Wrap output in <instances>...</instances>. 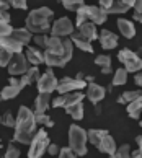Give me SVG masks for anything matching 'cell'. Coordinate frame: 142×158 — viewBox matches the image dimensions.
I'll use <instances>...</instances> for the list:
<instances>
[{"label": "cell", "instance_id": "1", "mask_svg": "<svg viewBox=\"0 0 142 158\" xmlns=\"http://www.w3.org/2000/svg\"><path fill=\"white\" fill-rule=\"evenodd\" d=\"M74 43L70 38H54L49 36L47 48L44 51V64L47 67H61L64 69L67 64L72 60L74 56Z\"/></svg>", "mask_w": 142, "mask_h": 158}, {"label": "cell", "instance_id": "2", "mask_svg": "<svg viewBox=\"0 0 142 158\" xmlns=\"http://www.w3.org/2000/svg\"><path fill=\"white\" fill-rule=\"evenodd\" d=\"M36 126H38V121H36L34 111L29 109L28 106H20L18 114H16V126H15V132H13V140L16 143H21V145H29L38 132Z\"/></svg>", "mask_w": 142, "mask_h": 158}, {"label": "cell", "instance_id": "3", "mask_svg": "<svg viewBox=\"0 0 142 158\" xmlns=\"http://www.w3.org/2000/svg\"><path fill=\"white\" fill-rule=\"evenodd\" d=\"M52 16L54 11L49 7H39L29 11V15L26 16L25 28L28 31H31L34 36L36 34H46L51 33L52 30Z\"/></svg>", "mask_w": 142, "mask_h": 158}, {"label": "cell", "instance_id": "4", "mask_svg": "<svg viewBox=\"0 0 142 158\" xmlns=\"http://www.w3.org/2000/svg\"><path fill=\"white\" fill-rule=\"evenodd\" d=\"M87 142H88V132L82 129L79 124H72L69 127V148L77 156L87 155Z\"/></svg>", "mask_w": 142, "mask_h": 158}, {"label": "cell", "instance_id": "5", "mask_svg": "<svg viewBox=\"0 0 142 158\" xmlns=\"http://www.w3.org/2000/svg\"><path fill=\"white\" fill-rule=\"evenodd\" d=\"M51 145V140H49V135H47V132L43 129H39L36 132V135L34 139L31 140V143H29V148H28V158H43V155L47 152Z\"/></svg>", "mask_w": 142, "mask_h": 158}, {"label": "cell", "instance_id": "6", "mask_svg": "<svg viewBox=\"0 0 142 158\" xmlns=\"http://www.w3.org/2000/svg\"><path fill=\"white\" fill-rule=\"evenodd\" d=\"M118 60L123 64V67L129 73H137L142 70V59L137 56V52H134L127 48H124L118 52Z\"/></svg>", "mask_w": 142, "mask_h": 158}, {"label": "cell", "instance_id": "7", "mask_svg": "<svg viewBox=\"0 0 142 158\" xmlns=\"http://www.w3.org/2000/svg\"><path fill=\"white\" fill-rule=\"evenodd\" d=\"M75 33V26L72 20L69 16H62V18H57L54 23H52V30H51V36L54 38H70Z\"/></svg>", "mask_w": 142, "mask_h": 158}, {"label": "cell", "instance_id": "8", "mask_svg": "<svg viewBox=\"0 0 142 158\" xmlns=\"http://www.w3.org/2000/svg\"><path fill=\"white\" fill-rule=\"evenodd\" d=\"M36 86H38V91L39 93H54L57 91V86H59V80L56 78V73L52 67H47L46 72L39 77V80L36 81Z\"/></svg>", "mask_w": 142, "mask_h": 158}, {"label": "cell", "instance_id": "9", "mask_svg": "<svg viewBox=\"0 0 142 158\" xmlns=\"http://www.w3.org/2000/svg\"><path fill=\"white\" fill-rule=\"evenodd\" d=\"M88 86L85 80H77L72 77H64L62 80H59V86H57V93L59 95H67V93H74V91H80L82 88Z\"/></svg>", "mask_w": 142, "mask_h": 158}, {"label": "cell", "instance_id": "10", "mask_svg": "<svg viewBox=\"0 0 142 158\" xmlns=\"http://www.w3.org/2000/svg\"><path fill=\"white\" fill-rule=\"evenodd\" d=\"M29 69H31L29 67V62L26 59L25 52H23V54H16L13 57V60H11V64L8 65L7 70H8V73L11 77H23Z\"/></svg>", "mask_w": 142, "mask_h": 158}, {"label": "cell", "instance_id": "11", "mask_svg": "<svg viewBox=\"0 0 142 158\" xmlns=\"http://www.w3.org/2000/svg\"><path fill=\"white\" fill-rule=\"evenodd\" d=\"M87 13H88V21L95 25H103L108 18V11H105L100 5H87Z\"/></svg>", "mask_w": 142, "mask_h": 158}, {"label": "cell", "instance_id": "12", "mask_svg": "<svg viewBox=\"0 0 142 158\" xmlns=\"http://www.w3.org/2000/svg\"><path fill=\"white\" fill-rule=\"evenodd\" d=\"M85 95H87L88 101H90L92 104H98V103L106 96V88H103L101 85H97V83L93 81V83H88Z\"/></svg>", "mask_w": 142, "mask_h": 158}, {"label": "cell", "instance_id": "13", "mask_svg": "<svg viewBox=\"0 0 142 158\" xmlns=\"http://www.w3.org/2000/svg\"><path fill=\"white\" fill-rule=\"evenodd\" d=\"M52 104V98H51V93H39L34 99V114H46L47 108H51Z\"/></svg>", "mask_w": 142, "mask_h": 158}, {"label": "cell", "instance_id": "14", "mask_svg": "<svg viewBox=\"0 0 142 158\" xmlns=\"http://www.w3.org/2000/svg\"><path fill=\"white\" fill-rule=\"evenodd\" d=\"M10 39L16 41V43H20L21 46H25V48H28L29 46V41H33L34 34L31 31H28L26 28H15V31L8 36Z\"/></svg>", "mask_w": 142, "mask_h": 158}, {"label": "cell", "instance_id": "15", "mask_svg": "<svg viewBox=\"0 0 142 158\" xmlns=\"http://www.w3.org/2000/svg\"><path fill=\"white\" fill-rule=\"evenodd\" d=\"M100 44H101V48L106 49V51H111V49H114L118 48V36L114 33H111L108 30H101L100 31Z\"/></svg>", "mask_w": 142, "mask_h": 158}, {"label": "cell", "instance_id": "16", "mask_svg": "<svg viewBox=\"0 0 142 158\" xmlns=\"http://www.w3.org/2000/svg\"><path fill=\"white\" fill-rule=\"evenodd\" d=\"M25 56H26L28 62L31 64L33 67H38V65H41V64H44V52L39 48L28 46V48L25 49Z\"/></svg>", "mask_w": 142, "mask_h": 158}, {"label": "cell", "instance_id": "17", "mask_svg": "<svg viewBox=\"0 0 142 158\" xmlns=\"http://www.w3.org/2000/svg\"><path fill=\"white\" fill-rule=\"evenodd\" d=\"M80 34L84 39H87V41H95V39H98L100 38V34H98V30H97V25L95 23H92V21H87V23H84L80 28H79V31H77Z\"/></svg>", "mask_w": 142, "mask_h": 158}, {"label": "cell", "instance_id": "18", "mask_svg": "<svg viewBox=\"0 0 142 158\" xmlns=\"http://www.w3.org/2000/svg\"><path fill=\"white\" fill-rule=\"evenodd\" d=\"M134 5L136 0H114L113 7L108 10V15H123L131 8H134Z\"/></svg>", "mask_w": 142, "mask_h": 158}, {"label": "cell", "instance_id": "19", "mask_svg": "<svg viewBox=\"0 0 142 158\" xmlns=\"http://www.w3.org/2000/svg\"><path fill=\"white\" fill-rule=\"evenodd\" d=\"M118 28H119L121 34L126 39H132L136 36V28H134V23L131 20H126V18H118Z\"/></svg>", "mask_w": 142, "mask_h": 158}, {"label": "cell", "instance_id": "20", "mask_svg": "<svg viewBox=\"0 0 142 158\" xmlns=\"http://www.w3.org/2000/svg\"><path fill=\"white\" fill-rule=\"evenodd\" d=\"M101 153H106V155H114L116 153V150H118V145H116V140L111 137V135H106L103 140H101V143L97 147Z\"/></svg>", "mask_w": 142, "mask_h": 158}, {"label": "cell", "instance_id": "21", "mask_svg": "<svg viewBox=\"0 0 142 158\" xmlns=\"http://www.w3.org/2000/svg\"><path fill=\"white\" fill-rule=\"evenodd\" d=\"M87 132H88V142L92 145H95V147H98L101 143V140L106 135H110V132L106 129H88Z\"/></svg>", "mask_w": 142, "mask_h": 158}, {"label": "cell", "instance_id": "22", "mask_svg": "<svg viewBox=\"0 0 142 158\" xmlns=\"http://www.w3.org/2000/svg\"><path fill=\"white\" fill-rule=\"evenodd\" d=\"M70 39H72V43H74L75 48H79L82 52H90V54L93 52V46H92V43H90V41H87V39H84L77 31L72 34V36H70Z\"/></svg>", "mask_w": 142, "mask_h": 158}, {"label": "cell", "instance_id": "23", "mask_svg": "<svg viewBox=\"0 0 142 158\" xmlns=\"http://www.w3.org/2000/svg\"><path fill=\"white\" fill-rule=\"evenodd\" d=\"M0 48H5V49L11 51L15 56L16 54H23V49H26L25 46H21L20 43H16V41L10 39V38H0Z\"/></svg>", "mask_w": 142, "mask_h": 158}, {"label": "cell", "instance_id": "24", "mask_svg": "<svg viewBox=\"0 0 142 158\" xmlns=\"http://www.w3.org/2000/svg\"><path fill=\"white\" fill-rule=\"evenodd\" d=\"M95 64L98 67H101V73L103 75H110L113 72V67H111V57L108 54H100L95 57Z\"/></svg>", "mask_w": 142, "mask_h": 158}, {"label": "cell", "instance_id": "25", "mask_svg": "<svg viewBox=\"0 0 142 158\" xmlns=\"http://www.w3.org/2000/svg\"><path fill=\"white\" fill-rule=\"evenodd\" d=\"M39 77H41V73H39V69L38 67H31L28 70V72L23 75V77H20V81H21V86L25 88V86H28V85H31L33 81H38L39 80Z\"/></svg>", "mask_w": 142, "mask_h": 158}, {"label": "cell", "instance_id": "26", "mask_svg": "<svg viewBox=\"0 0 142 158\" xmlns=\"http://www.w3.org/2000/svg\"><path fill=\"white\" fill-rule=\"evenodd\" d=\"M21 85H7L5 88L2 90V95H0V98H2V101H8V99H13L16 98L21 93Z\"/></svg>", "mask_w": 142, "mask_h": 158}, {"label": "cell", "instance_id": "27", "mask_svg": "<svg viewBox=\"0 0 142 158\" xmlns=\"http://www.w3.org/2000/svg\"><path fill=\"white\" fill-rule=\"evenodd\" d=\"M126 111H127L129 118H132V119H139V118H140V113H142V96H140V98H137L136 101L129 103L127 106H126Z\"/></svg>", "mask_w": 142, "mask_h": 158}, {"label": "cell", "instance_id": "28", "mask_svg": "<svg viewBox=\"0 0 142 158\" xmlns=\"http://www.w3.org/2000/svg\"><path fill=\"white\" fill-rule=\"evenodd\" d=\"M142 96V90H134V91H124L123 95L118 98V103L119 104H127L129 103H132V101H136L137 98H140Z\"/></svg>", "mask_w": 142, "mask_h": 158}, {"label": "cell", "instance_id": "29", "mask_svg": "<svg viewBox=\"0 0 142 158\" xmlns=\"http://www.w3.org/2000/svg\"><path fill=\"white\" fill-rule=\"evenodd\" d=\"M127 70L124 69V67H119L114 72V77L113 80H111V85L113 86H121V85H126V81H127Z\"/></svg>", "mask_w": 142, "mask_h": 158}, {"label": "cell", "instance_id": "30", "mask_svg": "<svg viewBox=\"0 0 142 158\" xmlns=\"http://www.w3.org/2000/svg\"><path fill=\"white\" fill-rule=\"evenodd\" d=\"M66 113L72 119L82 121L84 119V103H79V104H74V106H70V108H66Z\"/></svg>", "mask_w": 142, "mask_h": 158}, {"label": "cell", "instance_id": "31", "mask_svg": "<svg viewBox=\"0 0 142 158\" xmlns=\"http://www.w3.org/2000/svg\"><path fill=\"white\" fill-rule=\"evenodd\" d=\"M85 2L84 0H62V7L66 8V10H69V11H79V10H82L85 7Z\"/></svg>", "mask_w": 142, "mask_h": 158}, {"label": "cell", "instance_id": "32", "mask_svg": "<svg viewBox=\"0 0 142 158\" xmlns=\"http://www.w3.org/2000/svg\"><path fill=\"white\" fill-rule=\"evenodd\" d=\"M13 57H15V54L11 51L5 49V48H0V65L2 67L8 69V65L11 64V60H13Z\"/></svg>", "mask_w": 142, "mask_h": 158}, {"label": "cell", "instance_id": "33", "mask_svg": "<svg viewBox=\"0 0 142 158\" xmlns=\"http://www.w3.org/2000/svg\"><path fill=\"white\" fill-rule=\"evenodd\" d=\"M111 158H131V145L123 143L121 147H118L116 153L111 155Z\"/></svg>", "mask_w": 142, "mask_h": 158}, {"label": "cell", "instance_id": "34", "mask_svg": "<svg viewBox=\"0 0 142 158\" xmlns=\"http://www.w3.org/2000/svg\"><path fill=\"white\" fill-rule=\"evenodd\" d=\"M88 21V13H87V5L82 10H79L77 11V16H75V25H77V28H80L84 23H87Z\"/></svg>", "mask_w": 142, "mask_h": 158}, {"label": "cell", "instance_id": "35", "mask_svg": "<svg viewBox=\"0 0 142 158\" xmlns=\"http://www.w3.org/2000/svg\"><path fill=\"white\" fill-rule=\"evenodd\" d=\"M0 122H2V126H5V127H13L15 129V126H16V119L13 118V114H11L10 111H7V113L2 116Z\"/></svg>", "mask_w": 142, "mask_h": 158}, {"label": "cell", "instance_id": "36", "mask_svg": "<svg viewBox=\"0 0 142 158\" xmlns=\"http://www.w3.org/2000/svg\"><path fill=\"white\" fill-rule=\"evenodd\" d=\"M36 121H38V124H41L43 127H54V121H52V118L47 114H36Z\"/></svg>", "mask_w": 142, "mask_h": 158}, {"label": "cell", "instance_id": "37", "mask_svg": "<svg viewBox=\"0 0 142 158\" xmlns=\"http://www.w3.org/2000/svg\"><path fill=\"white\" fill-rule=\"evenodd\" d=\"M20 155H21L20 148H18V147H15L13 143H10L8 147H7V152H5L3 158H20Z\"/></svg>", "mask_w": 142, "mask_h": 158}, {"label": "cell", "instance_id": "38", "mask_svg": "<svg viewBox=\"0 0 142 158\" xmlns=\"http://www.w3.org/2000/svg\"><path fill=\"white\" fill-rule=\"evenodd\" d=\"M33 41H34V44H36V48H43V49L46 51L49 36H46V34H36V36L33 38Z\"/></svg>", "mask_w": 142, "mask_h": 158}, {"label": "cell", "instance_id": "39", "mask_svg": "<svg viewBox=\"0 0 142 158\" xmlns=\"http://www.w3.org/2000/svg\"><path fill=\"white\" fill-rule=\"evenodd\" d=\"M13 31L15 28H11L10 23H0V38H8Z\"/></svg>", "mask_w": 142, "mask_h": 158}, {"label": "cell", "instance_id": "40", "mask_svg": "<svg viewBox=\"0 0 142 158\" xmlns=\"http://www.w3.org/2000/svg\"><path fill=\"white\" fill-rule=\"evenodd\" d=\"M57 158H79V156H77L69 147H64V148H61V153L57 155Z\"/></svg>", "mask_w": 142, "mask_h": 158}, {"label": "cell", "instance_id": "41", "mask_svg": "<svg viewBox=\"0 0 142 158\" xmlns=\"http://www.w3.org/2000/svg\"><path fill=\"white\" fill-rule=\"evenodd\" d=\"M10 3H11V7L16 8V10H26L28 8L26 0H10Z\"/></svg>", "mask_w": 142, "mask_h": 158}, {"label": "cell", "instance_id": "42", "mask_svg": "<svg viewBox=\"0 0 142 158\" xmlns=\"http://www.w3.org/2000/svg\"><path fill=\"white\" fill-rule=\"evenodd\" d=\"M47 153H49L51 156H56V155L61 153V148H59V145L51 143V145H49V148H47Z\"/></svg>", "mask_w": 142, "mask_h": 158}, {"label": "cell", "instance_id": "43", "mask_svg": "<svg viewBox=\"0 0 142 158\" xmlns=\"http://www.w3.org/2000/svg\"><path fill=\"white\" fill-rule=\"evenodd\" d=\"M113 2L114 0H100V7H101L105 11H108L111 7H113Z\"/></svg>", "mask_w": 142, "mask_h": 158}, {"label": "cell", "instance_id": "44", "mask_svg": "<svg viewBox=\"0 0 142 158\" xmlns=\"http://www.w3.org/2000/svg\"><path fill=\"white\" fill-rule=\"evenodd\" d=\"M0 23H10V13L8 11H0Z\"/></svg>", "mask_w": 142, "mask_h": 158}, {"label": "cell", "instance_id": "45", "mask_svg": "<svg viewBox=\"0 0 142 158\" xmlns=\"http://www.w3.org/2000/svg\"><path fill=\"white\" fill-rule=\"evenodd\" d=\"M10 7H11L10 0H2V2H0V11H8Z\"/></svg>", "mask_w": 142, "mask_h": 158}, {"label": "cell", "instance_id": "46", "mask_svg": "<svg viewBox=\"0 0 142 158\" xmlns=\"http://www.w3.org/2000/svg\"><path fill=\"white\" fill-rule=\"evenodd\" d=\"M134 13H142V0H136V5H134Z\"/></svg>", "mask_w": 142, "mask_h": 158}, {"label": "cell", "instance_id": "47", "mask_svg": "<svg viewBox=\"0 0 142 158\" xmlns=\"http://www.w3.org/2000/svg\"><path fill=\"white\" fill-rule=\"evenodd\" d=\"M134 81H136V83H137V85L140 86V88H142V70L134 75Z\"/></svg>", "mask_w": 142, "mask_h": 158}, {"label": "cell", "instance_id": "48", "mask_svg": "<svg viewBox=\"0 0 142 158\" xmlns=\"http://www.w3.org/2000/svg\"><path fill=\"white\" fill-rule=\"evenodd\" d=\"M131 158H142V152L137 148V150H134L131 152Z\"/></svg>", "mask_w": 142, "mask_h": 158}, {"label": "cell", "instance_id": "49", "mask_svg": "<svg viewBox=\"0 0 142 158\" xmlns=\"http://www.w3.org/2000/svg\"><path fill=\"white\" fill-rule=\"evenodd\" d=\"M134 21H137V23H142V13H134Z\"/></svg>", "mask_w": 142, "mask_h": 158}, {"label": "cell", "instance_id": "50", "mask_svg": "<svg viewBox=\"0 0 142 158\" xmlns=\"http://www.w3.org/2000/svg\"><path fill=\"white\" fill-rule=\"evenodd\" d=\"M136 142H137V145H139V150L142 152V135H137V139H136Z\"/></svg>", "mask_w": 142, "mask_h": 158}, {"label": "cell", "instance_id": "51", "mask_svg": "<svg viewBox=\"0 0 142 158\" xmlns=\"http://www.w3.org/2000/svg\"><path fill=\"white\" fill-rule=\"evenodd\" d=\"M95 114H101V106L100 104H95Z\"/></svg>", "mask_w": 142, "mask_h": 158}, {"label": "cell", "instance_id": "52", "mask_svg": "<svg viewBox=\"0 0 142 158\" xmlns=\"http://www.w3.org/2000/svg\"><path fill=\"white\" fill-rule=\"evenodd\" d=\"M77 80H85V75L84 73H82V72H79V73H77V77H75Z\"/></svg>", "mask_w": 142, "mask_h": 158}, {"label": "cell", "instance_id": "53", "mask_svg": "<svg viewBox=\"0 0 142 158\" xmlns=\"http://www.w3.org/2000/svg\"><path fill=\"white\" fill-rule=\"evenodd\" d=\"M136 52H137V56L140 57V59H142V46H140V48L137 49V51H136Z\"/></svg>", "mask_w": 142, "mask_h": 158}, {"label": "cell", "instance_id": "54", "mask_svg": "<svg viewBox=\"0 0 142 158\" xmlns=\"http://www.w3.org/2000/svg\"><path fill=\"white\" fill-rule=\"evenodd\" d=\"M139 126H140V127H142V119H140V121H139Z\"/></svg>", "mask_w": 142, "mask_h": 158}]
</instances>
